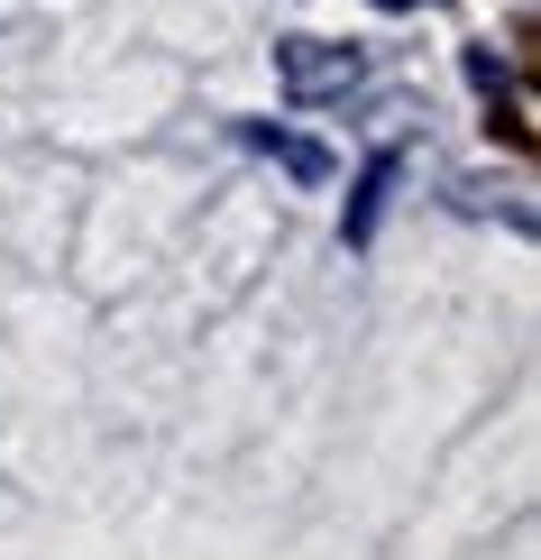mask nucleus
I'll return each mask as SVG.
<instances>
[{
	"label": "nucleus",
	"instance_id": "1",
	"mask_svg": "<svg viewBox=\"0 0 541 560\" xmlns=\"http://www.w3.org/2000/svg\"><path fill=\"white\" fill-rule=\"evenodd\" d=\"M275 83L294 102H331V92H358L367 83V56L340 37H275Z\"/></svg>",
	"mask_w": 541,
	"mask_h": 560
},
{
	"label": "nucleus",
	"instance_id": "2",
	"mask_svg": "<svg viewBox=\"0 0 541 560\" xmlns=\"http://www.w3.org/2000/svg\"><path fill=\"white\" fill-rule=\"evenodd\" d=\"M239 138H248L257 156H275L294 184H331V175H340V156L321 148V138H294V129H275V120H239Z\"/></svg>",
	"mask_w": 541,
	"mask_h": 560
},
{
	"label": "nucleus",
	"instance_id": "3",
	"mask_svg": "<svg viewBox=\"0 0 541 560\" xmlns=\"http://www.w3.org/2000/svg\"><path fill=\"white\" fill-rule=\"evenodd\" d=\"M395 175H404V156H367V175H358V194H349V212H340V240L349 248H367L376 240V221H386V194H395Z\"/></svg>",
	"mask_w": 541,
	"mask_h": 560
},
{
	"label": "nucleus",
	"instance_id": "4",
	"mask_svg": "<svg viewBox=\"0 0 541 560\" xmlns=\"http://www.w3.org/2000/svg\"><path fill=\"white\" fill-rule=\"evenodd\" d=\"M376 10H413V0H376Z\"/></svg>",
	"mask_w": 541,
	"mask_h": 560
}]
</instances>
